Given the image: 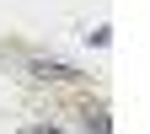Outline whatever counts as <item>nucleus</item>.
Masks as SVG:
<instances>
[{"mask_svg": "<svg viewBox=\"0 0 150 134\" xmlns=\"http://www.w3.org/2000/svg\"><path fill=\"white\" fill-rule=\"evenodd\" d=\"M32 75L38 81H75V70L59 65V59H32Z\"/></svg>", "mask_w": 150, "mask_h": 134, "instance_id": "nucleus-1", "label": "nucleus"}, {"mask_svg": "<svg viewBox=\"0 0 150 134\" xmlns=\"http://www.w3.org/2000/svg\"><path fill=\"white\" fill-rule=\"evenodd\" d=\"M81 123H86L91 134H107V113H102V107H91V102H86V107H81Z\"/></svg>", "mask_w": 150, "mask_h": 134, "instance_id": "nucleus-2", "label": "nucleus"}, {"mask_svg": "<svg viewBox=\"0 0 150 134\" xmlns=\"http://www.w3.org/2000/svg\"><path fill=\"white\" fill-rule=\"evenodd\" d=\"M32 134H59V129H32Z\"/></svg>", "mask_w": 150, "mask_h": 134, "instance_id": "nucleus-3", "label": "nucleus"}]
</instances>
